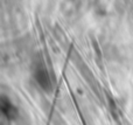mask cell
Segmentation results:
<instances>
[{
  "instance_id": "6da1fadb",
  "label": "cell",
  "mask_w": 133,
  "mask_h": 125,
  "mask_svg": "<svg viewBox=\"0 0 133 125\" xmlns=\"http://www.w3.org/2000/svg\"><path fill=\"white\" fill-rule=\"evenodd\" d=\"M35 80H36V83L40 85V88L43 89L46 93H50L53 90V84H51V80L49 77L48 71L46 70L44 67H39L36 68L34 73Z\"/></svg>"
},
{
  "instance_id": "7a4b0ae2",
  "label": "cell",
  "mask_w": 133,
  "mask_h": 125,
  "mask_svg": "<svg viewBox=\"0 0 133 125\" xmlns=\"http://www.w3.org/2000/svg\"><path fill=\"white\" fill-rule=\"evenodd\" d=\"M0 108H1V112L7 117L8 119L13 121L18 117V109L13 105V103L6 97H1V102H0Z\"/></svg>"
},
{
  "instance_id": "3957f363",
  "label": "cell",
  "mask_w": 133,
  "mask_h": 125,
  "mask_svg": "<svg viewBox=\"0 0 133 125\" xmlns=\"http://www.w3.org/2000/svg\"><path fill=\"white\" fill-rule=\"evenodd\" d=\"M55 36L58 39V42H61V43H64V42H66V36L65 34L63 33V30L61 29L58 26H56L55 27Z\"/></svg>"
}]
</instances>
